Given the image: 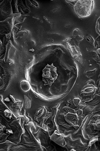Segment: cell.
<instances>
[{"instance_id": "6da1fadb", "label": "cell", "mask_w": 100, "mask_h": 151, "mask_svg": "<svg viewBox=\"0 0 100 151\" xmlns=\"http://www.w3.org/2000/svg\"><path fill=\"white\" fill-rule=\"evenodd\" d=\"M79 1L76 4L75 11L78 15L82 17L89 16L93 11L94 3L93 1Z\"/></svg>"}, {"instance_id": "7a4b0ae2", "label": "cell", "mask_w": 100, "mask_h": 151, "mask_svg": "<svg viewBox=\"0 0 100 151\" xmlns=\"http://www.w3.org/2000/svg\"><path fill=\"white\" fill-rule=\"evenodd\" d=\"M43 74L44 81L47 84L50 85L53 83L57 78V76L56 70L54 71L47 70Z\"/></svg>"}, {"instance_id": "3957f363", "label": "cell", "mask_w": 100, "mask_h": 151, "mask_svg": "<svg viewBox=\"0 0 100 151\" xmlns=\"http://www.w3.org/2000/svg\"><path fill=\"white\" fill-rule=\"evenodd\" d=\"M90 127L91 129H90V132L91 134H93L95 130H96V134L98 131L100 133V115H96L93 117L91 122H90Z\"/></svg>"}, {"instance_id": "277c9868", "label": "cell", "mask_w": 100, "mask_h": 151, "mask_svg": "<svg viewBox=\"0 0 100 151\" xmlns=\"http://www.w3.org/2000/svg\"><path fill=\"white\" fill-rule=\"evenodd\" d=\"M51 139L61 146H65L66 144L65 140L58 132L55 131L51 137Z\"/></svg>"}, {"instance_id": "5b68a950", "label": "cell", "mask_w": 100, "mask_h": 151, "mask_svg": "<svg viewBox=\"0 0 100 151\" xmlns=\"http://www.w3.org/2000/svg\"><path fill=\"white\" fill-rule=\"evenodd\" d=\"M21 87L23 91L26 92L29 91L30 89V85L26 80L22 81L20 83Z\"/></svg>"}, {"instance_id": "8992f818", "label": "cell", "mask_w": 100, "mask_h": 151, "mask_svg": "<svg viewBox=\"0 0 100 151\" xmlns=\"http://www.w3.org/2000/svg\"><path fill=\"white\" fill-rule=\"evenodd\" d=\"M99 136H95L93 137L91 139H90L88 145L89 147H91L94 144L96 143L99 140Z\"/></svg>"}, {"instance_id": "52a82bcc", "label": "cell", "mask_w": 100, "mask_h": 151, "mask_svg": "<svg viewBox=\"0 0 100 151\" xmlns=\"http://www.w3.org/2000/svg\"><path fill=\"white\" fill-rule=\"evenodd\" d=\"M25 107L26 109H29L31 107V101L30 99L26 96H24Z\"/></svg>"}, {"instance_id": "ba28073f", "label": "cell", "mask_w": 100, "mask_h": 151, "mask_svg": "<svg viewBox=\"0 0 100 151\" xmlns=\"http://www.w3.org/2000/svg\"><path fill=\"white\" fill-rule=\"evenodd\" d=\"M4 115L7 118H11L12 116V113L8 110H5L4 112Z\"/></svg>"}, {"instance_id": "9c48e42d", "label": "cell", "mask_w": 100, "mask_h": 151, "mask_svg": "<svg viewBox=\"0 0 100 151\" xmlns=\"http://www.w3.org/2000/svg\"><path fill=\"white\" fill-rule=\"evenodd\" d=\"M6 133L9 134H13V133L11 129H7Z\"/></svg>"}, {"instance_id": "30bf717a", "label": "cell", "mask_w": 100, "mask_h": 151, "mask_svg": "<svg viewBox=\"0 0 100 151\" xmlns=\"http://www.w3.org/2000/svg\"><path fill=\"white\" fill-rule=\"evenodd\" d=\"M5 101H9V99L8 98H6V99H5Z\"/></svg>"}]
</instances>
